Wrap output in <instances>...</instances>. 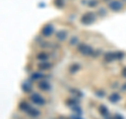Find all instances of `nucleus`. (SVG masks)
I'll return each instance as SVG.
<instances>
[{"mask_svg":"<svg viewBox=\"0 0 126 119\" xmlns=\"http://www.w3.org/2000/svg\"><path fill=\"white\" fill-rule=\"evenodd\" d=\"M54 4H55V6H57L58 9H62V7L64 6L65 2H64V0H54Z\"/></svg>","mask_w":126,"mask_h":119,"instance_id":"18","label":"nucleus"},{"mask_svg":"<svg viewBox=\"0 0 126 119\" xmlns=\"http://www.w3.org/2000/svg\"><path fill=\"white\" fill-rule=\"evenodd\" d=\"M123 1H126V0H123Z\"/></svg>","mask_w":126,"mask_h":119,"instance_id":"27","label":"nucleus"},{"mask_svg":"<svg viewBox=\"0 0 126 119\" xmlns=\"http://www.w3.org/2000/svg\"><path fill=\"white\" fill-rule=\"evenodd\" d=\"M21 88H22V91L24 93H30L32 92V85H31V83H27V82H24L23 84L21 85Z\"/></svg>","mask_w":126,"mask_h":119,"instance_id":"16","label":"nucleus"},{"mask_svg":"<svg viewBox=\"0 0 126 119\" xmlns=\"http://www.w3.org/2000/svg\"><path fill=\"white\" fill-rule=\"evenodd\" d=\"M54 32H55L54 25L50 24V23H47L41 29V35L43 37H50L54 34Z\"/></svg>","mask_w":126,"mask_h":119,"instance_id":"5","label":"nucleus"},{"mask_svg":"<svg viewBox=\"0 0 126 119\" xmlns=\"http://www.w3.org/2000/svg\"><path fill=\"white\" fill-rule=\"evenodd\" d=\"M38 89L43 91V92H47V91L50 90V84L46 80H40L38 82Z\"/></svg>","mask_w":126,"mask_h":119,"instance_id":"7","label":"nucleus"},{"mask_svg":"<svg viewBox=\"0 0 126 119\" xmlns=\"http://www.w3.org/2000/svg\"><path fill=\"white\" fill-rule=\"evenodd\" d=\"M87 4H88V6H90V7L97 6V5H98V1H97V0H89V1L87 2Z\"/></svg>","mask_w":126,"mask_h":119,"instance_id":"20","label":"nucleus"},{"mask_svg":"<svg viewBox=\"0 0 126 119\" xmlns=\"http://www.w3.org/2000/svg\"><path fill=\"white\" fill-rule=\"evenodd\" d=\"M30 99L33 103L37 104V105H44L45 104V99L38 93H32L30 95Z\"/></svg>","mask_w":126,"mask_h":119,"instance_id":"4","label":"nucleus"},{"mask_svg":"<svg viewBox=\"0 0 126 119\" xmlns=\"http://www.w3.org/2000/svg\"><path fill=\"white\" fill-rule=\"evenodd\" d=\"M105 119H115V118H110V117L107 116V117H105Z\"/></svg>","mask_w":126,"mask_h":119,"instance_id":"26","label":"nucleus"},{"mask_svg":"<svg viewBox=\"0 0 126 119\" xmlns=\"http://www.w3.org/2000/svg\"><path fill=\"white\" fill-rule=\"evenodd\" d=\"M78 51H79V53H81L82 55H84V56H93L94 53L93 47L85 44V43H80V44L78 45Z\"/></svg>","mask_w":126,"mask_h":119,"instance_id":"3","label":"nucleus"},{"mask_svg":"<svg viewBox=\"0 0 126 119\" xmlns=\"http://www.w3.org/2000/svg\"><path fill=\"white\" fill-rule=\"evenodd\" d=\"M122 90H124V91H126V83H124L123 85H122Z\"/></svg>","mask_w":126,"mask_h":119,"instance_id":"24","label":"nucleus"},{"mask_svg":"<svg viewBox=\"0 0 126 119\" xmlns=\"http://www.w3.org/2000/svg\"><path fill=\"white\" fill-rule=\"evenodd\" d=\"M37 59L40 62H43V61H47L48 60V55H47L45 52H41V53H38L37 54Z\"/></svg>","mask_w":126,"mask_h":119,"instance_id":"11","label":"nucleus"},{"mask_svg":"<svg viewBox=\"0 0 126 119\" xmlns=\"http://www.w3.org/2000/svg\"><path fill=\"white\" fill-rule=\"evenodd\" d=\"M120 99H121V96H120V94L119 93H112L110 96L108 97V100L110 102H112V103H116V102L118 101H120Z\"/></svg>","mask_w":126,"mask_h":119,"instance_id":"10","label":"nucleus"},{"mask_svg":"<svg viewBox=\"0 0 126 119\" xmlns=\"http://www.w3.org/2000/svg\"><path fill=\"white\" fill-rule=\"evenodd\" d=\"M121 75L123 76L124 78H126V66H124L123 69H122V71H121Z\"/></svg>","mask_w":126,"mask_h":119,"instance_id":"22","label":"nucleus"},{"mask_svg":"<svg viewBox=\"0 0 126 119\" xmlns=\"http://www.w3.org/2000/svg\"><path fill=\"white\" fill-rule=\"evenodd\" d=\"M27 114H29L30 115V116L31 117H38L39 116V115H40V112H39V111L38 110H36V109H34V108H30V110L29 111H27V112H26Z\"/></svg>","mask_w":126,"mask_h":119,"instance_id":"13","label":"nucleus"},{"mask_svg":"<svg viewBox=\"0 0 126 119\" xmlns=\"http://www.w3.org/2000/svg\"><path fill=\"white\" fill-rule=\"evenodd\" d=\"M66 103H67L68 105H70L72 108H74V106H76V105L78 104V101L76 100V99H68Z\"/></svg>","mask_w":126,"mask_h":119,"instance_id":"19","label":"nucleus"},{"mask_svg":"<svg viewBox=\"0 0 126 119\" xmlns=\"http://www.w3.org/2000/svg\"><path fill=\"white\" fill-rule=\"evenodd\" d=\"M113 118H115V119H124L123 116H121V115H119V114L115 115V117H113Z\"/></svg>","mask_w":126,"mask_h":119,"instance_id":"23","label":"nucleus"},{"mask_svg":"<svg viewBox=\"0 0 126 119\" xmlns=\"http://www.w3.org/2000/svg\"><path fill=\"white\" fill-rule=\"evenodd\" d=\"M99 113L103 116L104 118L105 117H107L108 115H109V112H108V109L106 108L105 105H103V104H101L100 106H99Z\"/></svg>","mask_w":126,"mask_h":119,"instance_id":"12","label":"nucleus"},{"mask_svg":"<svg viewBox=\"0 0 126 119\" xmlns=\"http://www.w3.org/2000/svg\"><path fill=\"white\" fill-rule=\"evenodd\" d=\"M79 42V39H78V37H76V36H74L72 39H70V42H69V44H72V45H75V44H77V43Z\"/></svg>","mask_w":126,"mask_h":119,"instance_id":"21","label":"nucleus"},{"mask_svg":"<svg viewBox=\"0 0 126 119\" xmlns=\"http://www.w3.org/2000/svg\"><path fill=\"white\" fill-rule=\"evenodd\" d=\"M53 64L47 61H43V62H39L38 63V69L41 70V71H47V70H50L52 69Z\"/></svg>","mask_w":126,"mask_h":119,"instance_id":"8","label":"nucleus"},{"mask_svg":"<svg viewBox=\"0 0 126 119\" xmlns=\"http://www.w3.org/2000/svg\"><path fill=\"white\" fill-rule=\"evenodd\" d=\"M56 38L59 41H64L67 38V32L66 31H58L56 33Z\"/></svg>","mask_w":126,"mask_h":119,"instance_id":"9","label":"nucleus"},{"mask_svg":"<svg viewBox=\"0 0 126 119\" xmlns=\"http://www.w3.org/2000/svg\"><path fill=\"white\" fill-rule=\"evenodd\" d=\"M72 119H81L80 117H72Z\"/></svg>","mask_w":126,"mask_h":119,"instance_id":"25","label":"nucleus"},{"mask_svg":"<svg viewBox=\"0 0 126 119\" xmlns=\"http://www.w3.org/2000/svg\"><path fill=\"white\" fill-rule=\"evenodd\" d=\"M124 57V54L121 52H108L104 55V59L107 62H111L113 60H121Z\"/></svg>","mask_w":126,"mask_h":119,"instance_id":"2","label":"nucleus"},{"mask_svg":"<svg viewBox=\"0 0 126 119\" xmlns=\"http://www.w3.org/2000/svg\"><path fill=\"white\" fill-rule=\"evenodd\" d=\"M96 18L97 17H96V14L94 13H93V12H87V13H85L84 15H82L80 21H81L82 24L89 25L96 21Z\"/></svg>","mask_w":126,"mask_h":119,"instance_id":"1","label":"nucleus"},{"mask_svg":"<svg viewBox=\"0 0 126 119\" xmlns=\"http://www.w3.org/2000/svg\"><path fill=\"white\" fill-rule=\"evenodd\" d=\"M108 7L110 9V11H112V12H120L123 10L124 5L120 0H111L108 4Z\"/></svg>","mask_w":126,"mask_h":119,"instance_id":"6","label":"nucleus"},{"mask_svg":"<svg viewBox=\"0 0 126 119\" xmlns=\"http://www.w3.org/2000/svg\"><path fill=\"white\" fill-rule=\"evenodd\" d=\"M80 64H78V63H74V64L70 65L69 67V72L72 73V74H75V73H77L79 70H80Z\"/></svg>","mask_w":126,"mask_h":119,"instance_id":"17","label":"nucleus"},{"mask_svg":"<svg viewBox=\"0 0 126 119\" xmlns=\"http://www.w3.org/2000/svg\"><path fill=\"white\" fill-rule=\"evenodd\" d=\"M30 108L31 106L26 101H21L20 103H19V109H20L21 111H23V112H27V111L30 110Z\"/></svg>","mask_w":126,"mask_h":119,"instance_id":"14","label":"nucleus"},{"mask_svg":"<svg viewBox=\"0 0 126 119\" xmlns=\"http://www.w3.org/2000/svg\"><path fill=\"white\" fill-rule=\"evenodd\" d=\"M44 77H45L44 75H43L42 73H39V72L33 73V74H32V76H31V78L33 79V80H42Z\"/></svg>","mask_w":126,"mask_h":119,"instance_id":"15","label":"nucleus"}]
</instances>
